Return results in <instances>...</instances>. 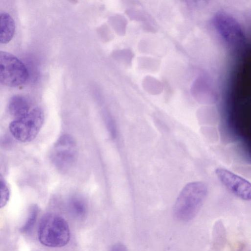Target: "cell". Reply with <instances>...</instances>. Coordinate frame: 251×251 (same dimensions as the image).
I'll return each instance as SVG.
<instances>
[{
	"label": "cell",
	"instance_id": "obj_1",
	"mask_svg": "<svg viewBox=\"0 0 251 251\" xmlns=\"http://www.w3.org/2000/svg\"><path fill=\"white\" fill-rule=\"evenodd\" d=\"M207 187L201 181L188 183L179 193L174 207V214L178 220L187 222L197 214L207 195Z\"/></svg>",
	"mask_w": 251,
	"mask_h": 251
},
{
	"label": "cell",
	"instance_id": "obj_2",
	"mask_svg": "<svg viewBox=\"0 0 251 251\" xmlns=\"http://www.w3.org/2000/svg\"><path fill=\"white\" fill-rule=\"evenodd\" d=\"M38 236L40 242L45 246L62 247L70 240L69 227L62 217L54 213H47L41 219Z\"/></svg>",
	"mask_w": 251,
	"mask_h": 251
},
{
	"label": "cell",
	"instance_id": "obj_3",
	"mask_svg": "<svg viewBox=\"0 0 251 251\" xmlns=\"http://www.w3.org/2000/svg\"><path fill=\"white\" fill-rule=\"evenodd\" d=\"M42 109L36 107L25 115L16 118L9 125V130L17 140L28 142L33 140L40 131L44 122Z\"/></svg>",
	"mask_w": 251,
	"mask_h": 251
},
{
	"label": "cell",
	"instance_id": "obj_4",
	"mask_svg": "<svg viewBox=\"0 0 251 251\" xmlns=\"http://www.w3.org/2000/svg\"><path fill=\"white\" fill-rule=\"evenodd\" d=\"M28 73L24 64L9 52L0 51V82L9 87H17L27 79Z\"/></svg>",
	"mask_w": 251,
	"mask_h": 251
},
{
	"label": "cell",
	"instance_id": "obj_5",
	"mask_svg": "<svg viewBox=\"0 0 251 251\" xmlns=\"http://www.w3.org/2000/svg\"><path fill=\"white\" fill-rule=\"evenodd\" d=\"M50 157L58 170L66 172L71 170L77 158V147L75 139L69 134L61 135L54 144Z\"/></svg>",
	"mask_w": 251,
	"mask_h": 251
},
{
	"label": "cell",
	"instance_id": "obj_6",
	"mask_svg": "<svg viewBox=\"0 0 251 251\" xmlns=\"http://www.w3.org/2000/svg\"><path fill=\"white\" fill-rule=\"evenodd\" d=\"M215 173L222 184L231 194L243 200L251 201V182L224 168H217Z\"/></svg>",
	"mask_w": 251,
	"mask_h": 251
},
{
	"label": "cell",
	"instance_id": "obj_7",
	"mask_svg": "<svg viewBox=\"0 0 251 251\" xmlns=\"http://www.w3.org/2000/svg\"><path fill=\"white\" fill-rule=\"evenodd\" d=\"M15 30L13 19L6 12L0 14V43H8L13 38Z\"/></svg>",
	"mask_w": 251,
	"mask_h": 251
},
{
	"label": "cell",
	"instance_id": "obj_8",
	"mask_svg": "<svg viewBox=\"0 0 251 251\" xmlns=\"http://www.w3.org/2000/svg\"><path fill=\"white\" fill-rule=\"evenodd\" d=\"M8 110L15 119L21 117L30 111V106L27 100L21 96H14L9 100Z\"/></svg>",
	"mask_w": 251,
	"mask_h": 251
},
{
	"label": "cell",
	"instance_id": "obj_9",
	"mask_svg": "<svg viewBox=\"0 0 251 251\" xmlns=\"http://www.w3.org/2000/svg\"><path fill=\"white\" fill-rule=\"evenodd\" d=\"M38 212L39 209L36 205H33L30 207L26 220L20 228L21 232L26 233L31 230L36 222Z\"/></svg>",
	"mask_w": 251,
	"mask_h": 251
},
{
	"label": "cell",
	"instance_id": "obj_10",
	"mask_svg": "<svg viewBox=\"0 0 251 251\" xmlns=\"http://www.w3.org/2000/svg\"><path fill=\"white\" fill-rule=\"evenodd\" d=\"M70 207L74 214L78 217L83 216L86 212L85 203L78 197L73 198L70 201Z\"/></svg>",
	"mask_w": 251,
	"mask_h": 251
},
{
	"label": "cell",
	"instance_id": "obj_11",
	"mask_svg": "<svg viewBox=\"0 0 251 251\" xmlns=\"http://www.w3.org/2000/svg\"><path fill=\"white\" fill-rule=\"evenodd\" d=\"M10 198V189L7 182L0 176V207L5 206Z\"/></svg>",
	"mask_w": 251,
	"mask_h": 251
},
{
	"label": "cell",
	"instance_id": "obj_12",
	"mask_svg": "<svg viewBox=\"0 0 251 251\" xmlns=\"http://www.w3.org/2000/svg\"><path fill=\"white\" fill-rule=\"evenodd\" d=\"M110 251H128L126 247L123 244L118 243L113 245Z\"/></svg>",
	"mask_w": 251,
	"mask_h": 251
},
{
	"label": "cell",
	"instance_id": "obj_13",
	"mask_svg": "<svg viewBox=\"0 0 251 251\" xmlns=\"http://www.w3.org/2000/svg\"><path fill=\"white\" fill-rule=\"evenodd\" d=\"M237 251H250L248 249H247L246 248H241Z\"/></svg>",
	"mask_w": 251,
	"mask_h": 251
}]
</instances>
